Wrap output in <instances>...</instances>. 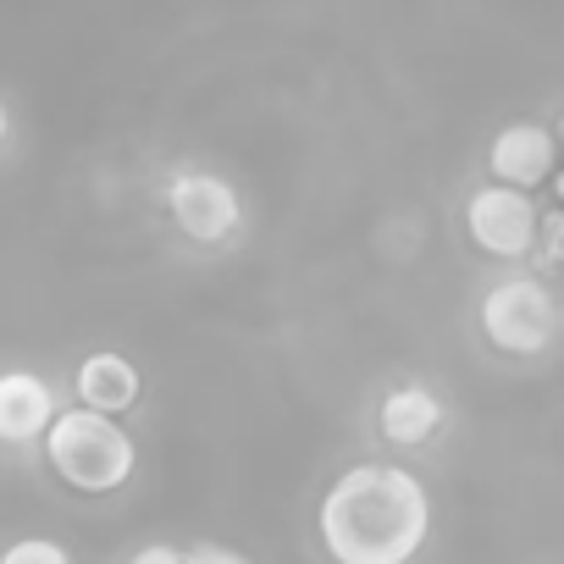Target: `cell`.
<instances>
[{"label": "cell", "mask_w": 564, "mask_h": 564, "mask_svg": "<svg viewBox=\"0 0 564 564\" xmlns=\"http://www.w3.org/2000/svg\"><path fill=\"white\" fill-rule=\"evenodd\" d=\"M45 470L78 498H111L139 476V437L122 415H100L89 404H62L40 437Z\"/></svg>", "instance_id": "cell-2"}, {"label": "cell", "mask_w": 564, "mask_h": 564, "mask_svg": "<svg viewBox=\"0 0 564 564\" xmlns=\"http://www.w3.org/2000/svg\"><path fill=\"white\" fill-rule=\"evenodd\" d=\"M531 249L542 254V265H558V260H564V210L536 216V243H531Z\"/></svg>", "instance_id": "cell-11"}, {"label": "cell", "mask_w": 564, "mask_h": 564, "mask_svg": "<svg viewBox=\"0 0 564 564\" xmlns=\"http://www.w3.org/2000/svg\"><path fill=\"white\" fill-rule=\"evenodd\" d=\"M476 327L498 355L531 360V355H547L553 338H558V300H553V289L542 276L509 271V276H498V282L481 289Z\"/></svg>", "instance_id": "cell-3"}, {"label": "cell", "mask_w": 564, "mask_h": 564, "mask_svg": "<svg viewBox=\"0 0 564 564\" xmlns=\"http://www.w3.org/2000/svg\"><path fill=\"white\" fill-rule=\"evenodd\" d=\"M12 133H18V122H12V106H7V100H0V155H7V150H12Z\"/></svg>", "instance_id": "cell-14"}, {"label": "cell", "mask_w": 564, "mask_h": 564, "mask_svg": "<svg viewBox=\"0 0 564 564\" xmlns=\"http://www.w3.org/2000/svg\"><path fill=\"white\" fill-rule=\"evenodd\" d=\"M432 536V492L410 465L360 459L338 470L316 503L327 564H415Z\"/></svg>", "instance_id": "cell-1"}, {"label": "cell", "mask_w": 564, "mask_h": 564, "mask_svg": "<svg viewBox=\"0 0 564 564\" xmlns=\"http://www.w3.org/2000/svg\"><path fill=\"white\" fill-rule=\"evenodd\" d=\"M0 564H73V553L56 536H12L0 547Z\"/></svg>", "instance_id": "cell-10"}, {"label": "cell", "mask_w": 564, "mask_h": 564, "mask_svg": "<svg viewBox=\"0 0 564 564\" xmlns=\"http://www.w3.org/2000/svg\"><path fill=\"white\" fill-rule=\"evenodd\" d=\"M558 276H564V260H558Z\"/></svg>", "instance_id": "cell-17"}, {"label": "cell", "mask_w": 564, "mask_h": 564, "mask_svg": "<svg viewBox=\"0 0 564 564\" xmlns=\"http://www.w3.org/2000/svg\"><path fill=\"white\" fill-rule=\"evenodd\" d=\"M536 199L531 188H509V183H481L465 194V238L492 254V260H525L536 243Z\"/></svg>", "instance_id": "cell-5"}, {"label": "cell", "mask_w": 564, "mask_h": 564, "mask_svg": "<svg viewBox=\"0 0 564 564\" xmlns=\"http://www.w3.org/2000/svg\"><path fill=\"white\" fill-rule=\"evenodd\" d=\"M161 205H166L177 238L194 249H227L249 221L238 183L216 166H172L161 183Z\"/></svg>", "instance_id": "cell-4"}, {"label": "cell", "mask_w": 564, "mask_h": 564, "mask_svg": "<svg viewBox=\"0 0 564 564\" xmlns=\"http://www.w3.org/2000/svg\"><path fill=\"white\" fill-rule=\"evenodd\" d=\"M128 564H188V553L172 542H144L139 553H128Z\"/></svg>", "instance_id": "cell-13"}, {"label": "cell", "mask_w": 564, "mask_h": 564, "mask_svg": "<svg viewBox=\"0 0 564 564\" xmlns=\"http://www.w3.org/2000/svg\"><path fill=\"white\" fill-rule=\"evenodd\" d=\"M558 144H564V117H558Z\"/></svg>", "instance_id": "cell-16"}, {"label": "cell", "mask_w": 564, "mask_h": 564, "mask_svg": "<svg viewBox=\"0 0 564 564\" xmlns=\"http://www.w3.org/2000/svg\"><path fill=\"white\" fill-rule=\"evenodd\" d=\"M144 399V371L122 349H89L73 366V404H89L100 415H133Z\"/></svg>", "instance_id": "cell-9"}, {"label": "cell", "mask_w": 564, "mask_h": 564, "mask_svg": "<svg viewBox=\"0 0 564 564\" xmlns=\"http://www.w3.org/2000/svg\"><path fill=\"white\" fill-rule=\"evenodd\" d=\"M547 183H553V199H558V210H564V166H558V172H553Z\"/></svg>", "instance_id": "cell-15"}, {"label": "cell", "mask_w": 564, "mask_h": 564, "mask_svg": "<svg viewBox=\"0 0 564 564\" xmlns=\"http://www.w3.org/2000/svg\"><path fill=\"white\" fill-rule=\"evenodd\" d=\"M183 553H188V564H254L249 553H238L227 542H188Z\"/></svg>", "instance_id": "cell-12"}, {"label": "cell", "mask_w": 564, "mask_h": 564, "mask_svg": "<svg viewBox=\"0 0 564 564\" xmlns=\"http://www.w3.org/2000/svg\"><path fill=\"white\" fill-rule=\"evenodd\" d=\"M62 410V388L34 366H0V448L29 454Z\"/></svg>", "instance_id": "cell-6"}, {"label": "cell", "mask_w": 564, "mask_h": 564, "mask_svg": "<svg viewBox=\"0 0 564 564\" xmlns=\"http://www.w3.org/2000/svg\"><path fill=\"white\" fill-rule=\"evenodd\" d=\"M487 172L509 188H542L558 172V133L542 122H503L487 144Z\"/></svg>", "instance_id": "cell-7"}, {"label": "cell", "mask_w": 564, "mask_h": 564, "mask_svg": "<svg viewBox=\"0 0 564 564\" xmlns=\"http://www.w3.org/2000/svg\"><path fill=\"white\" fill-rule=\"evenodd\" d=\"M448 421V404L432 382L410 377V382H393L382 399H377V437L388 448H426Z\"/></svg>", "instance_id": "cell-8"}]
</instances>
